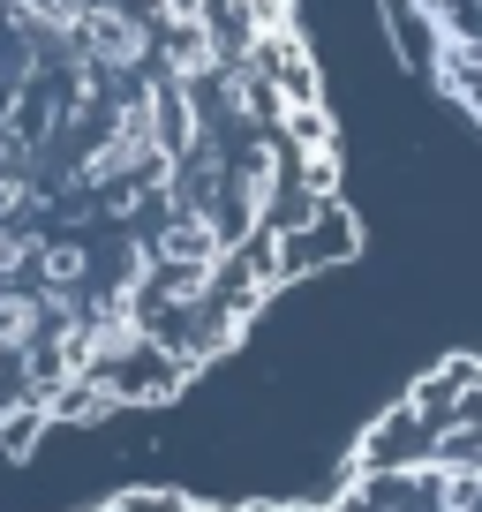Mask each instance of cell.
Listing matches in <instances>:
<instances>
[{
	"instance_id": "5b68a950",
	"label": "cell",
	"mask_w": 482,
	"mask_h": 512,
	"mask_svg": "<svg viewBox=\"0 0 482 512\" xmlns=\"http://www.w3.org/2000/svg\"><path fill=\"white\" fill-rule=\"evenodd\" d=\"M38 249H46V226L38 219H0V287L38 272Z\"/></svg>"
},
{
	"instance_id": "52a82bcc",
	"label": "cell",
	"mask_w": 482,
	"mask_h": 512,
	"mask_svg": "<svg viewBox=\"0 0 482 512\" xmlns=\"http://www.w3.org/2000/svg\"><path fill=\"white\" fill-rule=\"evenodd\" d=\"M437 505H445V512H482V475H445Z\"/></svg>"
},
{
	"instance_id": "277c9868",
	"label": "cell",
	"mask_w": 482,
	"mask_h": 512,
	"mask_svg": "<svg viewBox=\"0 0 482 512\" xmlns=\"http://www.w3.org/2000/svg\"><path fill=\"white\" fill-rule=\"evenodd\" d=\"M38 294H83L91 287V249H83L76 234H46V249H38V272H31Z\"/></svg>"
},
{
	"instance_id": "8992f818",
	"label": "cell",
	"mask_w": 482,
	"mask_h": 512,
	"mask_svg": "<svg viewBox=\"0 0 482 512\" xmlns=\"http://www.w3.org/2000/svg\"><path fill=\"white\" fill-rule=\"evenodd\" d=\"M38 211H46V181L0 166V219H38Z\"/></svg>"
},
{
	"instance_id": "7a4b0ae2",
	"label": "cell",
	"mask_w": 482,
	"mask_h": 512,
	"mask_svg": "<svg viewBox=\"0 0 482 512\" xmlns=\"http://www.w3.org/2000/svg\"><path fill=\"white\" fill-rule=\"evenodd\" d=\"M226 204L241 211V234L257 241L287 219V144H279L272 128L249 136V151L234 159V181H226Z\"/></svg>"
},
{
	"instance_id": "6da1fadb",
	"label": "cell",
	"mask_w": 482,
	"mask_h": 512,
	"mask_svg": "<svg viewBox=\"0 0 482 512\" xmlns=\"http://www.w3.org/2000/svg\"><path fill=\"white\" fill-rule=\"evenodd\" d=\"M68 46L91 53L113 83H136L144 68H159V23H151L144 0H136V8H83V16L68 23Z\"/></svg>"
},
{
	"instance_id": "3957f363",
	"label": "cell",
	"mask_w": 482,
	"mask_h": 512,
	"mask_svg": "<svg viewBox=\"0 0 482 512\" xmlns=\"http://www.w3.org/2000/svg\"><path fill=\"white\" fill-rule=\"evenodd\" d=\"M46 339H53L46 294H38L31 279H8V287H0V362H16V354L46 347Z\"/></svg>"
}]
</instances>
